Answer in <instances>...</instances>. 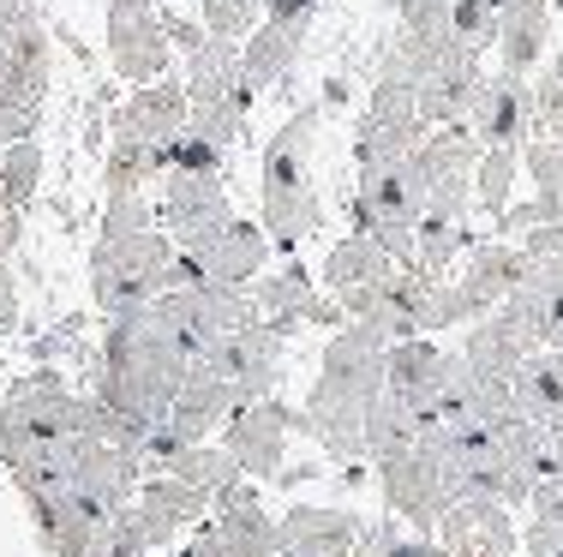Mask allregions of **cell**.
<instances>
[{
  "label": "cell",
  "instance_id": "cell-1",
  "mask_svg": "<svg viewBox=\"0 0 563 557\" xmlns=\"http://www.w3.org/2000/svg\"><path fill=\"white\" fill-rule=\"evenodd\" d=\"M174 258H180V241L163 222L139 234H120V241H97L90 246V307L102 318L151 307L156 294H168Z\"/></svg>",
  "mask_w": 563,
  "mask_h": 557
},
{
  "label": "cell",
  "instance_id": "cell-2",
  "mask_svg": "<svg viewBox=\"0 0 563 557\" xmlns=\"http://www.w3.org/2000/svg\"><path fill=\"white\" fill-rule=\"evenodd\" d=\"M300 426V402H288V396H264V402L240 408L234 420L222 426V444L234 449V461L252 474V480L276 486L282 474H288V437Z\"/></svg>",
  "mask_w": 563,
  "mask_h": 557
},
{
  "label": "cell",
  "instance_id": "cell-3",
  "mask_svg": "<svg viewBox=\"0 0 563 557\" xmlns=\"http://www.w3.org/2000/svg\"><path fill=\"white\" fill-rule=\"evenodd\" d=\"M156 216H163V229L180 241V252H205L240 210L228 204L222 175H186V168H168L163 198H156Z\"/></svg>",
  "mask_w": 563,
  "mask_h": 557
},
{
  "label": "cell",
  "instance_id": "cell-4",
  "mask_svg": "<svg viewBox=\"0 0 563 557\" xmlns=\"http://www.w3.org/2000/svg\"><path fill=\"white\" fill-rule=\"evenodd\" d=\"M438 539L455 557H516L521 552V522L504 498H455L438 522Z\"/></svg>",
  "mask_w": 563,
  "mask_h": 557
},
{
  "label": "cell",
  "instance_id": "cell-5",
  "mask_svg": "<svg viewBox=\"0 0 563 557\" xmlns=\"http://www.w3.org/2000/svg\"><path fill=\"white\" fill-rule=\"evenodd\" d=\"M102 43H109V66L126 85H156L174 66V43H168L163 12H109Z\"/></svg>",
  "mask_w": 563,
  "mask_h": 557
},
{
  "label": "cell",
  "instance_id": "cell-6",
  "mask_svg": "<svg viewBox=\"0 0 563 557\" xmlns=\"http://www.w3.org/2000/svg\"><path fill=\"white\" fill-rule=\"evenodd\" d=\"M186 126H192V90L174 73L156 78V85H132V97L109 114V132H132V138L151 144H174Z\"/></svg>",
  "mask_w": 563,
  "mask_h": 557
},
{
  "label": "cell",
  "instance_id": "cell-7",
  "mask_svg": "<svg viewBox=\"0 0 563 557\" xmlns=\"http://www.w3.org/2000/svg\"><path fill=\"white\" fill-rule=\"evenodd\" d=\"M528 270H533L528 246H521V241H504V234H492V241H474V246H467L462 276H455V282H462L467 300H474V312L486 318V312H498L521 282H528Z\"/></svg>",
  "mask_w": 563,
  "mask_h": 557
},
{
  "label": "cell",
  "instance_id": "cell-8",
  "mask_svg": "<svg viewBox=\"0 0 563 557\" xmlns=\"http://www.w3.org/2000/svg\"><path fill=\"white\" fill-rule=\"evenodd\" d=\"M318 126H324V102H300L288 114L271 144L258 156V186L264 192H294V186H312V151H318Z\"/></svg>",
  "mask_w": 563,
  "mask_h": 557
},
{
  "label": "cell",
  "instance_id": "cell-9",
  "mask_svg": "<svg viewBox=\"0 0 563 557\" xmlns=\"http://www.w3.org/2000/svg\"><path fill=\"white\" fill-rule=\"evenodd\" d=\"M366 515L342 503H288L282 510V546L294 557H354Z\"/></svg>",
  "mask_w": 563,
  "mask_h": 557
},
{
  "label": "cell",
  "instance_id": "cell-10",
  "mask_svg": "<svg viewBox=\"0 0 563 557\" xmlns=\"http://www.w3.org/2000/svg\"><path fill=\"white\" fill-rule=\"evenodd\" d=\"M479 132V144H528L533 138V78H516V73H492L486 78V90H479V109H474V121H467Z\"/></svg>",
  "mask_w": 563,
  "mask_h": 557
},
{
  "label": "cell",
  "instance_id": "cell-11",
  "mask_svg": "<svg viewBox=\"0 0 563 557\" xmlns=\"http://www.w3.org/2000/svg\"><path fill=\"white\" fill-rule=\"evenodd\" d=\"M271 229H264V216H234L228 229L210 241L198 258H205V270H210V282H222V288H252L264 270H271Z\"/></svg>",
  "mask_w": 563,
  "mask_h": 557
},
{
  "label": "cell",
  "instance_id": "cell-12",
  "mask_svg": "<svg viewBox=\"0 0 563 557\" xmlns=\"http://www.w3.org/2000/svg\"><path fill=\"white\" fill-rule=\"evenodd\" d=\"M186 90H192V102H240V109L258 102V90L246 85L240 43H228V36H205V48L186 55Z\"/></svg>",
  "mask_w": 563,
  "mask_h": 557
},
{
  "label": "cell",
  "instance_id": "cell-13",
  "mask_svg": "<svg viewBox=\"0 0 563 557\" xmlns=\"http://www.w3.org/2000/svg\"><path fill=\"white\" fill-rule=\"evenodd\" d=\"M552 48V0H504V36H498V66L516 78H533Z\"/></svg>",
  "mask_w": 563,
  "mask_h": 557
},
{
  "label": "cell",
  "instance_id": "cell-14",
  "mask_svg": "<svg viewBox=\"0 0 563 557\" xmlns=\"http://www.w3.org/2000/svg\"><path fill=\"white\" fill-rule=\"evenodd\" d=\"M401 270V264L384 252L372 234H360V229H347L336 246H330V258H324V270H318V282L330 288V294H347V288H372V282H390V276Z\"/></svg>",
  "mask_w": 563,
  "mask_h": 557
},
{
  "label": "cell",
  "instance_id": "cell-15",
  "mask_svg": "<svg viewBox=\"0 0 563 557\" xmlns=\"http://www.w3.org/2000/svg\"><path fill=\"white\" fill-rule=\"evenodd\" d=\"M318 288H324V282H318L300 258H288L282 270H271V276H258V282H252V300H258V312L271 318V324H282L294 336V330L306 324V307L318 300Z\"/></svg>",
  "mask_w": 563,
  "mask_h": 557
},
{
  "label": "cell",
  "instance_id": "cell-16",
  "mask_svg": "<svg viewBox=\"0 0 563 557\" xmlns=\"http://www.w3.org/2000/svg\"><path fill=\"white\" fill-rule=\"evenodd\" d=\"M300 55H306V31H288V24H271V19L240 43V60H246V85L252 90L282 85V78L300 66Z\"/></svg>",
  "mask_w": 563,
  "mask_h": 557
},
{
  "label": "cell",
  "instance_id": "cell-17",
  "mask_svg": "<svg viewBox=\"0 0 563 557\" xmlns=\"http://www.w3.org/2000/svg\"><path fill=\"white\" fill-rule=\"evenodd\" d=\"M258 216H264V229H271V241H276L282 258H294V246H300L306 234L324 229L330 210H324V198H318L312 186H294V192H264Z\"/></svg>",
  "mask_w": 563,
  "mask_h": 557
},
{
  "label": "cell",
  "instance_id": "cell-18",
  "mask_svg": "<svg viewBox=\"0 0 563 557\" xmlns=\"http://www.w3.org/2000/svg\"><path fill=\"white\" fill-rule=\"evenodd\" d=\"M151 180H163L156 168V144L132 138V132H109V151H102V198H132Z\"/></svg>",
  "mask_w": 563,
  "mask_h": 557
},
{
  "label": "cell",
  "instance_id": "cell-19",
  "mask_svg": "<svg viewBox=\"0 0 563 557\" xmlns=\"http://www.w3.org/2000/svg\"><path fill=\"white\" fill-rule=\"evenodd\" d=\"M516 408L540 426H563V360L558 348H540L516 371Z\"/></svg>",
  "mask_w": 563,
  "mask_h": 557
},
{
  "label": "cell",
  "instance_id": "cell-20",
  "mask_svg": "<svg viewBox=\"0 0 563 557\" xmlns=\"http://www.w3.org/2000/svg\"><path fill=\"white\" fill-rule=\"evenodd\" d=\"M0 78L31 85V90H43V97H48V78H55V36H48V24L36 19V12L7 36V73H0Z\"/></svg>",
  "mask_w": 563,
  "mask_h": 557
},
{
  "label": "cell",
  "instance_id": "cell-21",
  "mask_svg": "<svg viewBox=\"0 0 563 557\" xmlns=\"http://www.w3.org/2000/svg\"><path fill=\"white\" fill-rule=\"evenodd\" d=\"M163 474H174V480H186V486H198V492H210V498H217L222 486H234L246 468L234 461V449H228L222 437H205V444H186V449L168 461Z\"/></svg>",
  "mask_w": 563,
  "mask_h": 557
},
{
  "label": "cell",
  "instance_id": "cell-22",
  "mask_svg": "<svg viewBox=\"0 0 563 557\" xmlns=\"http://www.w3.org/2000/svg\"><path fill=\"white\" fill-rule=\"evenodd\" d=\"M516 180H521V151L516 144H492L474 168V210H486L492 222L516 204Z\"/></svg>",
  "mask_w": 563,
  "mask_h": 557
},
{
  "label": "cell",
  "instance_id": "cell-23",
  "mask_svg": "<svg viewBox=\"0 0 563 557\" xmlns=\"http://www.w3.org/2000/svg\"><path fill=\"white\" fill-rule=\"evenodd\" d=\"M36 186H43V144H7L0 151V210H31Z\"/></svg>",
  "mask_w": 563,
  "mask_h": 557
},
{
  "label": "cell",
  "instance_id": "cell-24",
  "mask_svg": "<svg viewBox=\"0 0 563 557\" xmlns=\"http://www.w3.org/2000/svg\"><path fill=\"white\" fill-rule=\"evenodd\" d=\"M479 234H467V222H438V216H420V252H413V264H420L426 276H450L455 264L467 258V246H474Z\"/></svg>",
  "mask_w": 563,
  "mask_h": 557
},
{
  "label": "cell",
  "instance_id": "cell-25",
  "mask_svg": "<svg viewBox=\"0 0 563 557\" xmlns=\"http://www.w3.org/2000/svg\"><path fill=\"white\" fill-rule=\"evenodd\" d=\"M450 31H455V43L492 55L504 36V0H450Z\"/></svg>",
  "mask_w": 563,
  "mask_h": 557
},
{
  "label": "cell",
  "instance_id": "cell-26",
  "mask_svg": "<svg viewBox=\"0 0 563 557\" xmlns=\"http://www.w3.org/2000/svg\"><path fill=\"white\" fill-rule=\"evenodd\" d=\"M43 102H48L43 90L0 78V151H7V144L36 138V126H43Z\"/></svg>",
  "mask_w": 563,
  "mask_h": 557
},
{
  "label": "cell",
  "instance_id": "cell-27",
  "mask_svg": "<svg viewBox=\"0 0 563 557\" xmlns=\"http://www.w3.org/2000/svg\"><path fill=\"white\" fill-rule=\"evenodd\" d=\"M156 204L144 192H132V198H109L102 204V229H97V241H120V234H139V229H156Z\"/></svg>",
  "mask_w": 563,
  "mask_h": 557
},
{
  "label": "cell",
  "instance_id": "cell-28",
  "mask_svg": "<svg viewBox=\"0 0 563 557\" xmlns=\"http://www.w3.org/2000/svg\"><path fill=\"white\" fill-rule=\"evenodd\" d=\"M198 19H205L210 36H228V43H246V36L264 24L246 0H198Z\"/></svg>",
  "mask_w": 563,
  "mask_h": 557
},
{
  "label": "cell",
  "instance_id": "cell-29",
  "mask_svg": "<svg viewBox=\"0 0 563 557\" xmlns=\"http://www.w3.org/2000/svg\"><path fill=\"white\" fill-rule=\"evenodd\" d=\"M246 114L240 102H192V132H205L210 144H222V151H234V138L246 132Z\"/></svg>",
  "mask_w": 563,
  "mask_h": 557
},
{
  "label": "cell",
  "instance_id": "cell-30",
  "mask_svg": "<svg viewBox=\"0 0 563 557\" xmlns=\"http://www.w3.org/2000/svg\"><path fill=\"white\" fill-rule=\"evenodd\" d=\"M521 175L533 180V192H563V144L558 138H528L521 144Z\"/></svg>",
  "mask_w": 563,
  "mask_h": 557
},
{
  "label": "cell",
  "instance_id": "cell-31",
  "mask_svg": "<svg viewBox=\"0 0 563 557\" xmlns=\"http://www.w3.org/2000/svg\"><path fill=\"white\" fill-rule=\"evenodd\" d=\"M318 7H324V0H271V7H264V19L312 36V19H318Z\"/></svg>",
  "mask_w": 563,
  "mask_h": 557
},
{
  "label": "cell",
  "instance_id": "cell-32",
  "mask_svg": "<svg viewBox=\"0 0 563 557\" xmlns=\"http://www.w3.org/2000/svg\"><path fill=\"white\" fill-rule=\"evenodd\" d=\"M163 24H168V43L180 48V55H198L205 48V19H186V12H163Z\"/></svg>",
  "mask_w": 563,
  "mask_h": 557
},
{
  "label": "cell",
  "instance_id": "cell-33",
  "mask_svg": "<svg viewBox=\"0 0 563 557\" xmlns=\"http://www.w3.org/2000/svg\"><path fill=\"white\" fill-rule=\"evenodd\" d=\"M521 246H528V258H563V222H540V229L521 234Z\"/></svg>",
  "mask_w": 563,
  "mask_h": 557
},
{
  "label": "cell",
  "instance_id": "cell-34",
  "mask_svg": "<svg viewBox=\"0 0 563 557\" xmlns=\"http://www.w3.org/2000/svg\"><path fill=\"white\" fill-rule=\"evenodd\" d=\"M528 515H558V522H563V474H545V480L533 486Z\"/></svg>",
  "mask_w": 563,
  "mask_h": 557
},
{
  "label": "cell",
  "instance_id": "cell-35",
  "mask_svg": "<svg viewBox=\"0 0 563 557\" xmlns=\"http://www.w3.org/2000/svg\"><path fill=\"white\" fill-rule=\"evenodd\" d=\"M390 557H455V552H450L438 534H413V527H408V534L390 546Z\"/></svg>",
  "mask_w": 563,
  "mask_h": 557
},
{
  "label": "cell",
  "instance_id": "cell-36",
  "mask_svg": "<svg viewBox=\"0 0 563 557\" xmlns=\"http://www.w3.org/2000/svg\"><path fill=\"white\" fill-rule=\"evenodd\" d=\"M19 324V282H12V258H0V330Z\"/></svg>",
  "mask_w": 563,
  "mask_h": 557
},
{
  "label": "cell",
  "instance_id": "cell-37",
  "mask_svg": "<svg viewBox=\"0 0 563 557\" xmlns=\"http://www.w3.org/2000/svg\"><path fill=\"white\" fill-rule=\"evenodd\" d=\"M24 241V210H0V258H12Z\"/></svg>",
  "mask_w": 563,
  "mask_h": 557
},
{
  "label": "cell",
  "instance_id": "cell-38",
  "mask_svg": "<svg viewBox=\"0 0 563 557\" xmlns=\"http://www.w3.org/2000/svg\"><path fill=\"white\" fill-rule=\"evenodd\" d=\"M31 12H36V0H0V43H7V36L19 31Z\"/></svg>",
  "mask_w": 563,
  "mask_h": 557
},
{
  "label": "cell",
  "instance_id": "cell-39",
  "mask_svg": "<svg viewBox=\"0 0 563 557\" xmlns=\"http://www.w3.org/2000/svg\"><path fill=\"white\" fill-rule=\"evenodd\" d=\"M347 90H354V85H347L342 73H330V78H324V97H318V102H324V114H336V109H342V102H347Z\"/></svg>",
  "mask_w": 563,
  "mask_h": 557
},
{
  "label": "cell",
  "instance_id": "cell-40",
  "mask_svg": "<svg viewBox=\"0 0 563 557\" xmlns=\"http://www.w3.org/2000/svg\"><path fill=\"white\" fill-rule=\"evenodd\" d=\"M545 85H552V90H563V48H558V55H545Z\"/></svg>",
  "mask_w": 563,
  "mask_h": 557
},
{
  "label": "cell",
  "instance_id": "cell-41",
  "mask_svg": "<svg viewBox=\"0 0 563 557\" xmlns=\"http://www.w3.org/2000/svg\"><path fill=\"white\" fill-rule=\"evenodd\" d=\"M186 7H198V0H186Z\"/></svg>",
  "mask_w": 563,
  "mask_h": 557
},
{
  "label": "cell",
  "instance_id": "cell-42",
  "mask_svg": "<svg viewBox=\"0 0 563 557\" xmlns=\"http://www.w3.org/2000/svg\"><path fill=\"white\" fill-rule=\"evenodd\" d=\"M516 557H528V552H516Z\"/></svg>",
  "mask_w": 563,
  "mask_h": 557
}]
</instances>
